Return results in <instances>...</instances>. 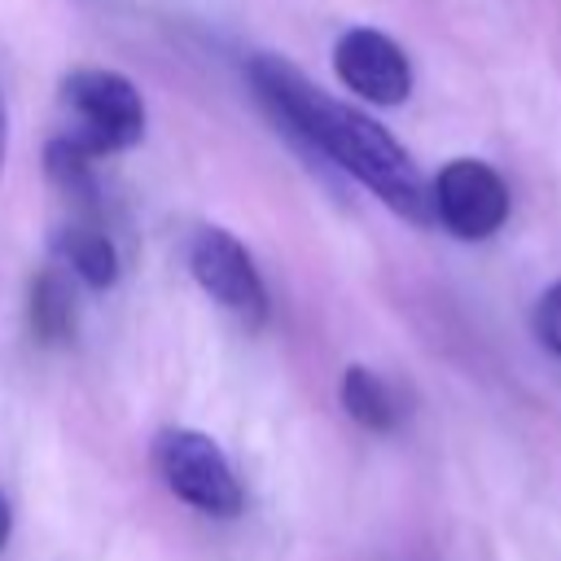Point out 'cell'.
I'll return each instance as SVG.
<instances>
[{
	"mask_svg": "<svg viewBox=\"0 0 561 561\" xmlns=\"http://www.w3.org/2000/svg\"><path fill=\"white\" fill-rule=\"evenodd\" d=\"M245 75H250L254 96L272 110V118L289 136H298L320 158H329L351 180H359L399 219H408V224H430L434 219V210H430V184H425L421 167L412 162V153L377 118H368L355 105L333 101L294 61H285L276 53L250 57Z\"/></svg>",
	"mask_w": 561,
	"mask_h": 561,
	"instance_id": "obj_1",
	"label": "cell"
},
{
	"mask_svg": "<svg viewBox=\"0 0 561 561\" xmlns=\"http://www.w3.org/2000/svg\"><path fill=\"white\" fill-rule=\"evenodd\" d=\"M61 118L66 127L53 140L88 162L101 153H123L145 136V101L136 83L101 66H79L61 79Z\"/></svg>",
	"mask_w": 561,
	"mask_h": 561,
	"instance_id": "obj_2",
	"label": "cell"
},
{
	"mask_svg": "<svg viewBox=\"0 0 561 561\" xmlns=\"http://www.w3.org/2000/svg\"><path fill=\"white\" fill-rule=\"evenodd\" d=\"M153 469L171 495H180L184 504H193L206 517H237L245 508V491H241L224 447L202 430H184V425L158 430Z\"/></svg>",
	"mask_w": 561,
	"mask_h": 561,
	"instance_id": "obj_3",
	"label": "cell"
},
{
	"mask_svg": "<svg viewBox=\"0 0 561 561\" xmlns=\"http://www.w3.org/2000/svg\"><path fill=\"white\" fill-rule=\"evenodd\" d=\"M434 219L460 241H486L508 219V188L482 158H456L430 180Z\"/></svg>",
	"mask_w": 561,
	"mask_h": 561,
	"instance_id": "obj_4",
	"label": "cell"
},
{
	"mask_svg": "<svg viewBox=\"0 0 561 561\" xmlns=\"http://www.w3.org/2000/svg\"><path fill=\"white\" fill-rule=\"evenodd\" d=\"M188 272L193 280L241 324L259 329L267 320V285L250 259V250L228 228H197L188 241Z\"/></svg>",
	"mask_w": 561,
	"mask_h": 561,
	"instance_id": "obj_5",
	"label": "cell"
},
{
	"mask_svg": "<svg viewBox=\"0 0 561 561\" xmlns=\"http://www.w3.org/2000/svg\"><path fill=\"white\" fill-rule=\"evenodd\" d=\"M333 70L368 105H403L412 96V61L377 26L342 31L333 44Z\"/></svg>",
	"mask_w": 561,
	"mask_h": 561,
	"instance_id": "obj_6",
	"label": "cell"
},
{
	"mask_svg": "<svg viewBox=\"0 0 561 561\" xmlns=\"http://www.w3.org/2000/svg\"><path fill=\"white\" fill-rule=\"evenodd\" d=\"M57 254L66 263V272H75L83 285L92 289H110L123 272L118 263V250L110 241V232H101L92 219H75L57 232Z\"/></svg>",
	"mask_w": 561,
	"mask_h": 561,
	"instance_id": "obj_7",
	"label": "cell"
},
{
	"mask_svg": "<svg viewBox=\"0 0 561 561\" xmlns=\"http://www.w3.org/2000/svg\"><path fill=\"white\" fill-rule=\"evenodd\" d=\"M337 394H342V408H346V416H351L355 425H364V430H373V434H390V430L399 425L394 390H390L373 368L351 364V368L342 373Z\"/></svg>",
	"mask_w": 561,
	"mask_h": 561,
	"instance_id": "obj_8",
	"label": "cell"
},
{
	"mask_svg": "<svg viewBox=\"0 0 561 561\" xmlns=\"http://www.w3.org/2000/svg\"><path fill=\"white\" fill-rule=\"evenodd\" d=\"M31 333L39 342H66L75 333V294L66 276L39 272L31 280Z\"/></svg>",
	"mask_w": 561,
	"mask_h": 561,
	"instance_id": "obj_9",
	"label": "cell"
},
{
	"mask_svg": "<svg viewBox=\"0 0 561 561\" xmlns=\"http://www.w3.org/2000/svg\"><path fill=\"white\" fill-rule=\"evenodd\" d=\"M535 337H539L552 355H561V280L548 285V289L539 294V302H535Z\"/></svg>",
	"mask_w": 561,
	"mask_h": 561,
	"instance_id": "obj_10",
	"label": "cell"
},
{
	"mask_svg": "<svg viewBox=\"0 0 561 561\" xmlns=\"http://www.w3.org/2000/svg\"><path fill=\"white\" fill-rule=\"evenodd\" d=\"M4 539H9V500L0 491V548H4Z\"/></svg>",
	"mask_w": 561,
	"mask_h": 561,
	"instance_id": "obj_11",
	"label": "cell"
},
{
	"mask_svg": "<svg viewBox=\"0 0 561 561\" xmlns=\"http://www.w3.org/2000/svg\"><path fill=\"white\" fill-rule=\"evenodd\" d=\"M4 136H9V118H4V96H0V167H4Z\"/></svg>",
	"mask_w": 561,
	"mask_h": 561,
	"instance_id": "obj_12",
	"label": "cell"
}]
</instances>
